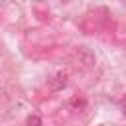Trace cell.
Returning <instances> with one entry per match:
<instances>
[{"label": "cell", "mask_w": 126, "mask_h": 126, "mask_svg": "<svg viewBox=\"0 0 126 126\" xmlns=\"http://www.w3.org/2000/svg\"><path fill=\"white\" fill-rule=\"evenodd\" d=\"M26 124H28V126H41V118H39L37 114H32V116H28Z\"/></svg>", "instance_id": "cell-1"}]
</instances>
